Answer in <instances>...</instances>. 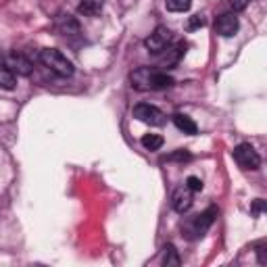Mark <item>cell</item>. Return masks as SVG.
<instances>
[{
    "label": "cell",
    "mask_w": 267,
    "mask_h": 267,
    "mask_svg": "<svg viewBox=\"0 0 267 267\" xmlns=\"http://www.w3.org/2000/svg\"><path fill=\"white\" fill-rule=\"evenodd\" d=\"M175 84L171 75L165 71L150 69V67H140L132 73V86L136 90H167Z\"/></svg>",
    "instance_id": "obj_1"
},
{
    "label": "cell",
    "mask_w": 267,
    "mask_h": 267,
    "mask_svg": "<svg viewBox=\"0 0 267 267\" xmlns=\"http://www.w3.org/2000/svg\"><path fill=\"white\" fill-rule=\"evenodd\" d=\"M40 63L46 69H50L55 75H59V78H71V75H73V63H71L57 48L40 50Z\"/></svg>",
    "instance_id": "obj_2"
},
{
    "label": "cell",
    "mask_w": 267,
    "mask_h": 267,
    "mask_svg": "<svg viewBox=\"0 0 267 267\" xmlns=\"http://www.w3.org/2000/svg\"><path fill=\"white\" fill-rule=\"evenodd\" d=\"M215 217H217V209H215V207H211V209L203 211L201 215L192 217V219H190V221L186 223V227H184L186 236H188L190 240L203 238V236L207 234V230H209V227L213 225V221H215Z\"/></svg>",
    "instance_id": "obj_3"
},
{
    "label": "cell",
    "mask_w": 267,
    "mask_h": 267,
    "mask_svg": "<svg viewBox=\"0 0 267 267\" xmlns=\"http://www.w3.org/2000/svg\"><path fill=\"white\" fill-rule=\"evenodd\" d=\"M134 117L142 123H148V126H163L165 123L163 111H159L157 106L146 104V102H140V104L134 106Z\"/></svg>",
    "instance_id": "obj_4"
},
{
    "label": "cell",
    "mask_w": 267,
    "mask_h": 267,
    "mask_svg": "<svg viewBox=\"0 0 267 267\" xmlns=\"http://www.w3.org/2000/svg\"><path fill=\"white\" fill-rule=\"evenodd\" d=\"M234 159H236V163L240 167L251 169V171L259 169V165H261V157H259V152L251 144H238L234 148Z\"/></svg>",
    "instance_id": "obj_5"
},
{
    "label": "cell",
    "mask_w": 267,
    "mask_h": 267,
    "mask_svg": "<svg viewBox=\"0 0 267 267\" xmlns=\"http://www.w3.org/2000/svg\"><path fill=\"white\" fill-rule=\"evenodd\" d=\"M169 42H171V31L167 27H163V25H159L146 38L144 46L148 48V52H152V55H161V52L169 46Z\"/></svg>",
    "instance_id": "obj_6"
},
{
    "label": "cell",
    "mask_w": 267,
    "mask_h": 267,
    "mask_svg": "<svg viewBox=\"0 0 267 267\" xmlns=\"http://www.w3.org/2000/svg\"><path fill=\"white\" fill-rule=\"evenodd\" d=\"M238 27H240V23H238L236 13H225L215 21V31L219 35H223V38H232V35L238 31Z\"/></svg>",
    "instance_id": "obj_7"
},
{
    "label": "cell",
    "mask_w": 267,
    "mask_h": 267,
    "mask_svg": "<svg viewBox=\"0 0 267 267\" xmlns=\"http://www.w3.org/2000/svg\"><path fill=\"white\" fill-rule=\"evenodd\" d=\"M171 207H173V211L182 213V215L186 211H190V207H192V190L188 186L177 188L173 192V197H171Z\"/></svg>",
    "instance_id": "obj_8"
},
{
    "label": "cell",
    "mask_w": 267,
    "mask_h": 267,
    "mask_svg": "<svg viewBox=\"0 0 267 267\" xmlns=\"http://www.w3.org/2000/svg\"><path fill=\"white\" fill-rule=\"evenodd\" d=\"M13 73L17 75H29L31 73V61L25 59L21 52H11V55L7 57V63H5Z\"/></svg>",
    "instance_id": "obj_9"
},
{
    "label": "cell",
    "mask_w": 267,
    "mask_h": 267,
    "mask_svg": "<svg viewBox=\"0 0 267 267\" xmlns=\"http://www.w3.org/2000/svg\"><path fill=\"white\" fill-rule=\"evenodd\" d=\"M184 55H186V44L180 42V44H175V46H171V48H165L163 55H161V59H159V63H161L163 69H171L173 65L180 63V59H182Z\"/></svg>",
    "instance_id": "obj_10"
},
{
    "label": "cell",
    "mask_w": 267,
    "mask_h": 267,
    "mask_svg": "<svg viewBox=\"0 0 267 267\" xmlns=\"http://www.w3.org/2000/svg\"><path fill=\"white\" fill-rule=\"evenodd\" d=\"M173 123H175V128L177 130H182L184 134H190V136H194L199 132V128H197V123H194L188 115H182V113H175L173 115Z\"/></svg>",
    "instance_id": "obj_11"
},
{
    "label": "cell",
    "mask_w": 267,
    "mask_h": 267,
    "mask_svg": "<svg viewBox=\"0 0 267 267\" xmlns=\"http://www.w3.org/2000/svg\"><path fill=\"white\" fill-rule=\"evenodd\" d=\"M102 7H104L102 0H82L80 7H78V11L84 17H96V15H100Z\"/></svg>",
    "instance_id": "obj_12"
},
{
    "label": "cell",
    "mask_w": 267,
    "mask_h": 267,
    "mask_svg": "<svg viewBox=\"0 0 267 267\" xmlns=\"http://www.w3.org/2000/svg\"><path fill=\"white\" fill-rule=\"evenodd\" d=\"M142 146H144L146 150H159L163 146V138L159 134H146L144 138H142Z\"/></svg>",
    "instance_id": "obj_13"
},
{
    "label": "cell",
    "mask_w": 267,
    "mask_h": 267,
    "mask_svg": "<svg viewBox=\"0 0 267 267\" xmlns=\"http://www.w3.org/2000/svg\"><path fill=\"white\" fill-rule=\"evenodd\" d=\"M163 263H165L167 267H177V265H180V257H177V251H175L173 244H167V246H165Z\"/></svg>",
    "instance_id": "obj_14"
},
{
    "label": "cell",
    "mask_w": 267,
    "mask_h": 267,
    "mask_svg": "<svg viewBox=\"0 0 267 267\" xmlns=\"http://www.w3.org/2000/svg\"><path fill=\"white\" fill-rule=\"evenodd\" d=\"M192 7V0H167V9L171 13H184Z\"/></svg>",
    "instance_id": "obj_15"
},
{
    "label": "cell",
    "mask_w": 267,
    "mask_h": 267,
    "mask_svg": "<svg viewBox=\"0 0 267 267\" xmlns=\"http://www.w3.org/2000/svg\"><path fill=\"white\" fill-rule=\"evenodd\" d=\"M205 25V19L201 15H194V17H190L188 19V23H186V29L188 31H194V29H199V27H203Z\"/></svg>",
    "instance_id": "obj_16"
},
{
    "label": "cell",
    "mask_w": 267,
    "mask_h": 267,
    "mask_svg": "<svg viewBox=\"0 0 267 267\" xmlns=\"http://www.w3.org/2000/svg\"><path fill=\"white\" fill-rule=\"evenodd\" d=\"M190 159H192V155L188 150H175L167 157V161H190Z\"/></svg>",
    "instance_id": "obj_17"
},
{
    "label": "cell",
    "mask_w": 267,
    "mask_h": 267,
    "mask_svg": "<svg viewBox=\"0 0 267 267\" xmlns=\"http://www.w3.org/2000/svg\"><path fill=\"white\" fill-rule=\"evenodd\" d=\"M186 186H188L192 192H201V190H203V182L199 180V177H194V175H190L188 180H186Z\"/></svg>",
    "instance_id": "obj_18"
},
{
    "label": "cell",
    "mask_w": 267,
    "mask_h": 267,
    "mask_svg": "<svg viewBox=\"0 0 267 267\" xmlns=\"http://www.w3.org/2000/svg\"><path fill=\"white\" fill-rule=\"evenodd\" d=\"M257 255H259V263L265 265V263H267V257H265V242H259V244H257Z\"/></svg>",
    "instance_id": "obj_19"
},
{
    "label": "cell",
    "mask_w": 267,
    "mask_h": 267,
    "mask_svg": "<svg viewBox=\"0 0 267 267\" xmlns=\"http://www.w3.org/2000/svg\"><path fill=\"white\" fill-rule=\"evenodd\" d=\"M246 5H248V0H232V3H230V7H232L234 13H236V11H242Z\"/></svg>",
    "instance_id": "obj_20"
},
{
    "label": "cell",
    "mask_w": 267,
    "mask_h": 267,
    "mask_svg": "<svg viewBox=\"0 0 267 267\" xmlns=\"http://www.w3.org/2000/svg\"><path fill=\"white\" fill-rule=\"evenodd\" d=\"M261 211H263V201L257 199V201H255V207H253V213H261Z\"/></svg>",
    "instance_id": "obj_21"
}]
</instances>
